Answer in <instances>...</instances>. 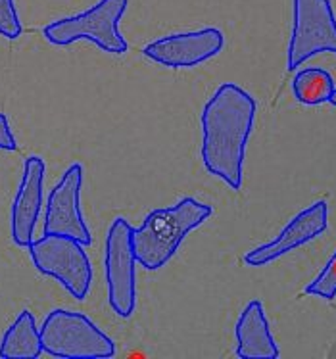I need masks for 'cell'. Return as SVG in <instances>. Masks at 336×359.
Segmentation results:
<instances>
[{"label": "cell", "instance_id": "3957f363", "mask_svg": "<svg viewBox=\"0 0 336 359\" xmlns=\"http://www.w3.org/2000/svg\"><path fill=\"white\" fill-rule=\"evenodd\" d=\"M129 0H100L87 12L69 15L48 23L43 29L44 39L56 46H67L75 41H90L110 54H125L127 43L119 31V22Z\"/></svg>", "mask_w": 336, "mask_h": 359}, {"label": "cell", "instance_id": "ba28073f", "mask_svg": "<svg viewBox=\"0 0 336 359\" xmlns=\"http://www.w3.org/2000/svg\"><path fill=\"white\" fill-rule=\"evenodd\" d=\"M81 184H83V165L74 163L72 168H67L64 177L48 196L43 227L44 235L72 236L83 246H88L93 242L90 231L81 213Z\"/></svg>", "mask_w": 336, "mask_h": 359}, {"label": "cell", "instance_id": "277c9868", "mask_svg": "<svg viewBox=\"0 0 336 359\" xmlns=\"http://www.w3.org/2000/svg\"><path fill=\"white\" fill-rule=\"evenodd\" d=\"M43 352L54 358H114L116 346L108 334L87 316L67 309H54L41 327Z\"/></svg>", "mask_w": 336, "mask_h": 359}, {"label": "cell", "instance_id": "5bb4252c", "mask_svg": "<svg viewBox=\"0 0 336 359\" xmlns=\"http://www.w3.org/2000/svg\"><path fill=\"white\" fill-rule=\"evenodd\" d=\"M335 88V81H332L330 74L321 67L302 69L293 81L294 96L298 98V102L306 104V106L329 102Z\"/></svg>", "mask_w": 336, "mask_h": 359}, {"label": "cell", "instance_id": "52a82bcc", "mask_svg": "<svg viewBox=\"0 0 336 359\" xmlns=\"http://www.w3.org/2000/svg\"><path fill=\"white\" fill-rule=\"evenodd\" d=\"M321 52L336 54V18L330 2L294 0V25L286 66L293 72Z\"/></svg>", "mask_w": 336, "mask_h": 359}, {"label": "cell", "instance_id": "5b68a950", "mask_svg": "<svg viewBox=\"0 0 336 359\" xmlns=\"http://www.w3.org/2000/svg\"><path fill=\"white\" fill-rule=\"evenodd\" d=\"M39 273L56 279L75 300H85L93 283V265L83 244L72 236L43 235L27 246Z\"/></svg>", "mask_w": 336, "mask_h": 359}, {"label": "cell", "instance_id": "ac0fdd59", "mask_svg": "<svg viewBox=\"0 0 336 359\" xmlns=\"http://www.w3.org/2000/svg\"><path fill=\"white\" fill-rule=\"evenodd\" d=\"M330 104H332V106H335L336 108V88H335V93H332V96H330V100H329Z\"/></svg>", "mask_w": 336, "mask_h": 359}, {"label": "cell", "instance_id": "9a60e30c", "mask_svg": "<svg viewBox=\"0 0 336 359\" xmlns=\"http://www.w3.org/2000/svg\"><path fill=\"white\" fill-rule=\"evenodd\" d=\"M306 294L317 296L323 300H335L336 298V252L330 257L329 264L323 267V271L315 277L306 288Z\"/></svg>", "mask_w": 336, "mask_h": 359}, {"label": "cell", "instance_id": "30bf717a", "mask_svg": "<svg viewBox=\"0 0 336 359\" xmlns=\"http://www.w3.org/2000/svg\"><path fill=\"white\" fill-rule=\"evenodd\" d=\"M327 219H329V208L327 202H315L307 210L300 212L275 241L267 242L263 246L250 250L244 256V264L250 267H263V265L275 262L277 257L285 256L288 252L304 246L309 241H314L317 236L325 233L327 229Z\"/></svg>", "mask_w": 336, "mask_h": 359}, {"label": "cell", "instance_id": "7c38bea8", "mask_svg": "<svg viewBox=\"0 0 336 359\" xmlns=\"http://www.w3.org/2000/svg\"><path fill=\"white\" fill-rule=\"evenodd\" d=\"M236 353L244 359H275L278 348L260 300H252L236 323Z\"/></svg>", "mask_w": 336, "mask_h": 359}, {"label": "cell", "instance_id": "e0dca14e", "mask_svg": "<svg viewBox=\"0 0 336 359\" xmlns=\"http://www.w3.org/2000/svg\"><path fill=\"white\" fill-rule=\"evenodd\" d=\"M0 150H18L14 133L10 129V123L4 114H0Z\"/></svg>", "mask_w": 336, "mask_h": 359}, {"label": "cell", "instance_id": "2e32d148", "mask_svg": "<svg viewBox=\"0 0 336 359\" xmlns=\"http://www.w3.org/2000/svg\"><path fill=\"white\" fill-rule=\"evenodd\" d=\"M22 22L15 12L14 0H0V35L14 41L22 35Z\"/></svg>", "mask_w": 336, "mask_h": 359}, {"label": "cell", "instance_id": "7a4b0ae2", "mask_svg": "<svg viewBox=\"0 0 336 359\" xmlns=\"http://www.w3.org/2000/svg\"><path fill=\"white\" fill-rule=\"evenodd\" d=\"M213 213L212 205L183 198L171 208H160L147 215L139 229H133V248L140 267L158 271L168 264L192 229L200 227Z\"/></svg>", "mask_w": 336, "mask_h": 359}, {"label": "cell", "instance_id": "6da1fadb", "mask_svg": "<svg viewBox=\"0 0 336 359\" xmlns=\"http://www.w3.org/2000/svg\"><path fill=\"white\" fill-rule=\"evenodd\" d=\"M256 119L254 98L233 83L221 85L202 111V160L212 175L241 191L244 156Z\"/></svg>", "mask_w": 336, "mask_h": 359}, {"label": "cell", "instance_id": "9c48e42d", "mask_svg": "<svg viewBox=\"0 0 336 359\" xmlns=\"http://www.w3.org/2000/svg\"><path fill=\"white\" fill-rule=\"evenodd\" d=\"M223 33L215 27H206L190 33L161 37L145 46V56L166 67H194L204 64L223 48Z\"/></svg>", "mask_w": 336, "mask_h": 359}, {"label": "cell", "instance_id": "4fadbf2b", "mask_svg": "<svg viewBox=\"0 0 336 359\" xmlns=\"http://www.w3.org/2000/svg\"><path fill=\"white\" fill-rule=\"evenodd\" d=\"M43 352L41 332L35 325V317L31 311H22L10 329L4 332L0 342V358L35 359Z\"/></svg>", "mask_w": 336, "mask_h": 359}, {"label": "cell", "instance_id": "8992f818", "mask_svg": "<svg viewBox=\"0 0 336 359\" xmlns=\"http://www.w3.org/2000/svg\"><path fill=\"white\" fill-rule=\"evenodd\" d=\"M135 248H133V227L123 217H117L108 229L104 271L108 286V302L114 313L131 317L137 306V273H135Z\"/></svg>", "mask_w": 336, "mask_h": 359}, {"label": "cell", "instance_id": "8fae6325", "mask_svg": "<svg viewBox=\"0 0 336 359\" xmlns=\"http://www.w3.org/2000/svg\"><path fill=\"white\" fill-rule=\"evenodd\" d=\"M44 169V161L39 156H29L23 165L20 191L12 205V241L20 248H27L33 242L43 204Z\"/></svg>", "mask_w": 336, "mask_h": 359}]
</instances>
